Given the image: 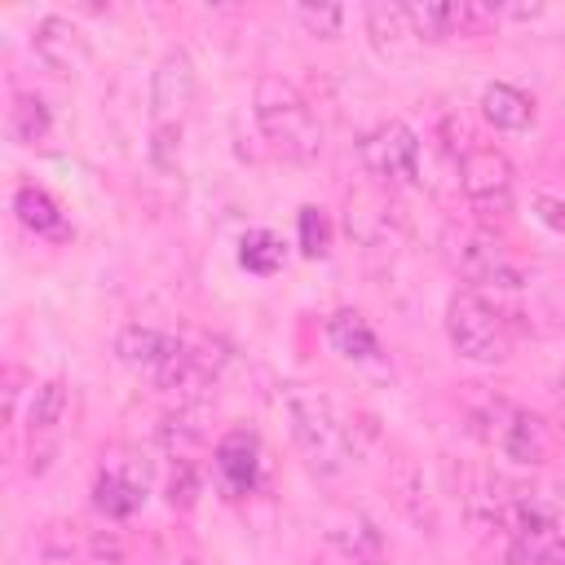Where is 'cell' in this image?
Instances as JSON below:
<instances>
[{"label": "cell", "mask_w": 565, "mask_h": 565, "mask_svg": "<svg viewBox=\"0 0 565 565\" xmlns=\"http://www.w3.org/2000/svg\"><path fill=\"white\" fill-rule=\"evenodd\" d=\"M282 406H287V419H291V437H296V446H300V455L309 459L313 472L335 477L358 459V450H362L358 428L327 388L287 384Z\"/></svg>", "instance_id": "cell-1"}, {"label": "cell", "mask_w": 565, "mask_h": 565, "mask_svg": "<svg viewBox=\"0 0 565 565\" xmlns=\"http://www.w3.org/2000/svg\"><path fill=\"white\" fill-rule=\"evenodd\" d=\"M252 115H256V128L265 137V146L287 159V163H313L322 154V128H318V115L313 106L305 102V93L291 84V79H278V75H265L256 84V97H252Z\"/></svg>", "instance_id": "cell-2"}, {"label": "cell", "mask_w": 565, "mask_h": 565, "mask_svg": "<svg viewBox=\"0 0 565 565\" xmlns=\"http://www.w3.org/2000/svg\"><path fill=\"white\" fill-rule=\"evenodd\" d=\"M115 349L132 371L150 375L159 388H172V393L177 388H199L212 375V362L199 349H190L185 340H177L168 331H154V327H124Z\"/></svg>", "instance_id": "cell-3"}, {"label": "cell", "mask_w": 565, "mask_h": 565, "mask_svg": "<svg viewBox=\"0 0 565 565\" xmlns=\"http://www.w3.org/2000/svg\"><path fill=\"white\" fill-rule=\"evenodd\" d=\"M446 335L459 358L468 362H503L512 353V327L508 318L472 287L455 291L446 305Z\"/></svg>", "instance_id": "cell-4"}, {"label": "cell", "mask_w": 565, "mask_h": 565, "mask_svg": "<svg viewBox=\"0 0 565 565\" xmlns=\"http://www.w3.org/2000/svg\"><path fill=\"white\" fill-rule=\"evenodd\" d=\"M459 185H463V199L468 207L477 212L481 225H494V221H508L512 212V163L503 150L494 146H472L459 154Z\"/></svg>", "instance_id": "cell-5"}, {"label": "cell", "mask_w": 565, "mask_h": 565, "mask_svg": "<svg viewBox=\"0 0 565 565\" xmlns=\"http://www.w3.org/2000/svg\"><path fill=\"white\" fill-rule=\"evenodd\" d=\"M477 419H481L477 433H481L486 441H494V446H499L512 463H521V468H539V463L552 455V433H547V424H543L539 415H530V411L503 402V397H494V402L486 406V415H477Z\"/></svg>", "instance_id": "cell-6"}, {"label": "cell", "mask_w": 565, "mask_h": 565, "mask_svg": "<svg viewBox=\"0 0 565 565\" xmlns=\"http://www.w3.org/2000/svg\"><path fill=\"white\" fill-rule=\"evenodd\" d=\"M362 168L384 185H411L419 177V137L402 119H384L358 141Z\"/></svg>", "instance_id": "cell-7"}, {"label": "cell", "mask_w": 565, "mask_h": 565, "mask_svg": "<svg viewBox=\"0 0 565 565\" xmlns=\"http://www.w3.org/2000/svg\"><path fill=\"white\" fill-rule=\"evenodd\" d=\"M194 93H199V75H194V62L181 53V49H168L150 75V119L154 128L159 124H181L185 110L194 106Z\"/></svg>", "instance_id": "cell-8"}, {"label": "cell", "mask_w": 565, "mask_h": 565, "mask_svg": "<svg viewBox=\"0 0 565 565\" xmlns=\"http://www.w3.org/2000/svg\"><path fill=\"white\" fill-rule=\"evenodd\" d=\"M450 265L477 287H521V274L486 230L450 234Z\"/></svg>", "instance_id": "cell-9"}, {"label": "cell", "mask_w": 565, "mask_h": 565, "mask_svg": "<svg viewBox=\"0 0 565 565\" xmlns=\"http://www.w3.org/2000/svg\"><path fill=\"white\" fill-rule=\"evenodd\" d=\"M31 53H35L49 71L75 75V71H84V62H88V40H84V31H79L71 18L49 13V18H40L35 31H31Z\"/></svg>", "instance_id": "cell-10"}, {"label": "cell", "mask_w": 565, "mask_h": 565, "mask_svg": "<svg viewBox=\"0 0 565 565\" xmlns=\"http://www.w3.org/2000/svg\"><path fill=\"white\" fill-rule=\"evenodd\" d=\"M212 459H216V472H221V481H225L230 494H252V490L260 486L265 450H260L256 433H247V428L225 433V437L216 441V455H212Z\"/></svg>", "instance_id": "cell-11"}, {"label": "cell", "mask_w": 565, "mask_h": 565, "mask_svg": "<svg viewBox=\"0 0 565 565\" xmlns=\"http://www.w3.org/2000/svg\"><path fill=\"white\" fill-rule=\"evenodd\" d=\"M388 494H393V508H397L415 530L437 534V512H433V503H428L424 472H419V463H415V459L397 455V459L388 463Z\"/></svg>", "instance_id": "cell-12"}, {"label": "cell", "mask_w": 565, "mask_h": 565, "mask_svg": "<svg viewBox=\"0 0 565 565\" xmlns=\"http://www.w3.org/2000/svg\"><path fill=\"white\" fill-rule=\"evenodd\" d=\"M327 543L344 556V561H353V565H380L384 556H388V539H384V530L375 525V521H366V516H344V521H335L331 530H327Z\"/></svg>", "instance_id": "cell-13"}, {"label": "cell", "mask_w": 565, "mask_h": 565, "mask_svg": "<svg viewBox=\"0 0 565 565\" xmlns=\"http://www.w3.org/2000/svg\"><path fill=\"white\" fill-rule=\"evenodd\" d=\"M141 499H146V481L132 477V472H124L119 463H106V468L97 472V481H93V503H97V512L110 516V521L132 516V512L141 508Z\"/></svg>", "instance_id": "cell-14"}, {"label": "cell", "mask_w": 565, "mask_h": 565, "mask_svg": "<svg viewBox=\"0 0 565 565\" xmlns=\"http://www.w3.org/2000/svg\"><path fill=\"white\" fill-rule=\"evenodd\" d=\"M327 344L349 362H375L380 358V335L371 331V322L358 309H335L327 318Z\"/></svg>", "instance_id": "cell-15"}, {"label": "cell", "mask_w": 565, "mask_h": 565, "mask_svg": "<svg viewBox=\"0 0 565 565\" xmlns=\"http://www.w3.org/2000/svg\"><path fill=\"white\" fill-rule=\"evenodd\" d=\"M481 115L499 128V132H525L534 124V102L530 93L512 88V84H486L481 93Z\"/></svg>", "instance_id": "cell-16"}, {"label": "cell", "mask_w": 565, "mask_h": 565, "mask_svg": "<svg viewBox=\"0 0 565 565\" xmlns=\"http://www.w3.org/2000/svg\"><path fill=\"white\" fill-rule=\"evenodd\" d=\"M13 212H18V221H22L31 234H40V238H62V234H66V216H62L57 199H53L49 190H40V185H18Z\"/></svg>", "instance_id": "cell-17"}, {"label": "cell", "mask_w": 565, "mask_h": 565, "mask_svg": "<svg viewBox=\"0 0 565 565\" xmlns=\"http://www.w3.org/2000/svg\"><path fill=\"white\" fill-rule=\"evenodd\" d=\"M402 9H406L415 40L437 44V40L459 35V0H424V4H402Z\"/></svg>", "instance_id": "cell-18"}, {"label": "cell", "mask_w": 565, "mask_h": 565, "mask_svg": "<svg viewBox=\"0 0 565 565\" xmlns=\"http://www.w3.org/2000/svg\"><path fill=\"white\" fill-rule=\"evenodd\" d=\"M366 35H371V44L384 57H397L402 44H406V35H411L406 9L402 4H366Z\"/></svg>", "instance_id": "cell-19"}, {"label": "cell", "mask_w": 565, "mask_h": 565, "mask_svg": "<svg viewBox=\"0 0 565 565\" xmlns=\"http://www.w3.org/2000/svg\"><path fill=\"white\" fill-rule=\"evenodd\" d=\"M9 132H13V141H22V146H40V141H49V132H53V115H49L44 97H35V93H18V97H13V110H9Z\"/></svg>", "instance_id": "cell-20"}, {"label": "cell", "mask_w": 565, "mask_h": 565, "mask_svg": "<svg viewBox=\"0 0 565 565\" xmlns=\"http://www.w3.org/2000/svg\"><path fill=\"white\" fill-rule=\"evenodd\" d=\"M62 415H66V384H62V380H44V384L31 393V411H26L31 441L44 437V433H57Z\"/></svg>", "instance_id": "cell-21"}, {"label": "cell", "mask_w": 565, "mask_h": 565, "mask_svg": "<svg viewBox=\"0 0 565 565\" xmlns=\"http://www.w3.org/2000/svg\"><path fill=\"white\" fill-rule=\"evenodd\" d=\"M238 265L247 274H274L282 265V238L274 230H247L243 243H238Z\"/></svg>", "instance_id": "cell-22"}, {"label": "cell", "mask_w": 565, "mask_h": 565, "mask_svg": "<svg viewBox=\"0 0 565 565\" xmlns=\"http://www.w3.org/2000/svg\"><path fill=\"white\" fill-rule=\"evenodd\" d=\"M296 230H300V252L305 256H327L331 252V221H327L322 207H300Z\"/></svg>", "instance_id": "cell-23"}, {"label": "cell", "mask_w": 565, "mask_h": 565, "mask_svg": "<svg viewBox=\"0 0 565 565\" xmlns=\"http://www.w3.org/2000/svg\"><path fill=\"white\" fill-rule=\"evenodd\" d=\"M296 22H300L309 35H318V40H335L340 26H344V9H340V4H300V9H296Z\"/></svg>", "instance_id": "cell-24"}, {"label": "cell", "mask_w": 565, "mask_h": 565, "mask_svg": "<svg viewBox=\"0 0 565 565\" xmlns=\"http://www.w3.org/2000/svg\"><path fill=\"white\" fill-rule=\"evenodd\" d=\"M384 230H388V212H384V203L366 207V199H362V194H358V199H349V234H358L362 243H375Z\"/></svg>", "instance_id": "cell-25"}, {"label": "cell", "mask_w": 565, "mask_h": 565, "mask_svg": "<svg viewBox=\"0 0 565 565\" xmlns=\"http://www.w3.org/2000/svg\"><path fill=\"white\" fill-rule=\"evenodd\" d=\"M150 159L159 172H177L181 163V124H159L150 137Z\"/></svg>", "instance_id": "cell-26"}, {"label": "cell", "mask_w": 565, "mask_h": 565, "mask_svg": "<svg viewBox=\"0 0 565 565\" xmlns=\"http://www.w3.org/2000/svg\"><path fill=\"white\" fill-rule=\"evenodd\" d=\"M534 216H539L552 234H565V199H556V194H534Z\"/></svg>", "instance_id": "cell-27"}, {"label": "cell", "mask_w": 565, "mask_h": 565, "mask_svg": "<svg viewBox=\"0 0 565 565\" xmlns=\"http://www.w3.org/2000/svg\"><path fill=\"white\" fill-rule=\"evenodd\" d=\"M530 565H565V534H556V539H547L534 556H530Z\"/></svg>", "instance_id": "cell-28"}]
</instances>
